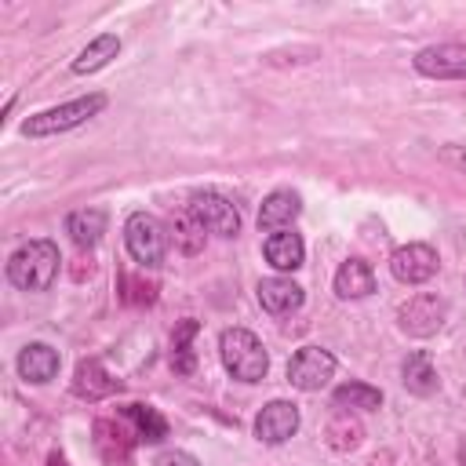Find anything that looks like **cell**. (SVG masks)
Instances as JSON below:
<instances>
[{"instance_id":"cell-1","label":"cell","mask_w":466,"mask_h":466,"mask_svg":"<svg viewBox=\"0 0 466 466\" xmlns=\"http://www.w3.org/2000/svg\"><path fill=\"white\" fill-rule=\"evenodd\" d=\"M58 244L51 240H29L7 258V280L22 291H47L51 280L58 277Z\"/></svg>"},{"instance_id":"cell-2","label":"cell","mask_w":466,"mask_h":466,"mask_svg":"<svg viewBox=\"0 0 466 466\" xmlns=\"http://www.w3.org/2000/svg\"><path fill=\"white\" fill-rule=\"evenodd\" d=\"M218 353H222L226 371L240 382H258L269 371V357H266L262 342L255 339V331H248V328H226L218 339Z\"/></svg>"},{"instance_id":"cell-3","label":"cell","mask_w":466,"mask_h":466,"mask_svg":"<svg viewBox=\"0 0 466 466\" xmlns=\"http://www.w3.org/2000/svg\"><path fill=\"white\" fill-rule=\"evenodd\" d=\"M106 109V95H84V98H73V102H62V106H51L44 113H33L25 116L22 124V135L25 138H47V135H62V131H73L80 124H87L95 113Z\"/></svg>"},{"instance_id":"cell-4","label":"cell","mask_w":466,"mask_h":466,"mask_svg":"<svg viewBox=\"0 0 466 466\" xmlns=\"http://www.w3.org/2000/svg\"><path fill=\"white\" fill-rule=\"evenodd\" d=\"M124 240H127V251L138 266H160L164 262V251H167V233L160 226V218L146 215V211H135L124 226Z\"/></svg>"},{"instance_id":"cell-5","label":"cell","mask_w":466,"mask_h":466,"mask_svg":"<svg viewBox=\"0 0 466 466\" xmlns=\"http://www.w3.org/2000/svg\"><path fill=\"white\" fill-rule=\"evenodd\" d=\"M444 317H448V302H444L441 295H433V291H419V295H411V299L397 309V324H400V331L411 335V339H430V335H437L441 324H444Z\"/></svg>"},{"instance_id":"cell-6","label":"cell","mask_w":466,"mask_h":466,"mask_svg":"<svg viewBox=\"0 0 466 466\" xmlns=\"http://www.w3.org/2000/svg\"><path fill=\"white\" fill-rule=\"evenodd\" d=\"M335 375V357L320 346H302L291 360H288V382L302 393H317L331 382Z\"/></svg>"},{"instance_id":"cell-7","label":"cell","mask_w":466,"mask_h":466,"mask_svg":"<svg viewBox=\"0 0 466 466\" xmlns=\"http://www.w3.org/2000/svg\"><path fill=\"white\" fill-rule=\"evenodd\" d=\"M189 211L197 215V222H200L208 233H218V237H237V233H240V215H237V208H233L222 193H211V189L193 193Z\"/></svg>"},{"instance_id":"cell-8","label":"cell","mask_w":466,"mask_h":466,"mask_svg":"<svg viewBox=\"0 0 466 466\" xmlns=\"http://www.w3.org/2000/svg\"><path fill=\"white\" fill-rule=\"evenodd\" d=\"M95 451H98V459L106 462V466H131V459H135V430H127L124 422H116V419H98L95 422Z\"/></svg>"},{"instance_id":"cell-9","label":"cell","mask_w":466,"mask_h":466,"mask_svg":"<svg viewBox=\"0 0 466 466\" xmlns=\"http://www.w3.org/2000/svg\"><path fill=\"white\" fill-rule=\"evenodd\" d=\"M415 69L433 80H466V44H433L415 55Z\"/></svg>"},{"instance_id":"cell-10","label":"cell","mask_w":466,"mask_h":466,"mask_svg":"<svg viewBox=\"0 0 466 466\" xmlns=\"http://www.w3.org/2000/svg\"><path fill=\"white\" fill-rule=\"evenodd\" d=\"M390 273L400 284H426L437 273V251L430 244H404L390 255Z\"/></svg>"},{"instance_id":"cell-11","label":"cell","mask_w":466,"mask_h":466,"mask_svg":"<svg viewBox=\"0 0 466 466\" xmlns=\"http://www.w3.org/2000/svg\"><path fill=\"white\" fill-rule=\"evenodd\" d=\"M299 430V404L291 400H269L255 415V437L262 444H284Z\"/></svg>"},{"instance_id":"cell-12","label":"cell","mask_w":466,"mask_h":466,"mask_svg":"<svg viewBox=\"0 0 466 466\" xmlns=\"http://www.w3.org/2000/svg\"><path fill=\"white\" fill-rule=\"evenodd\" d=\"M116 390H120V382H116L95 357H87V360L76 364V371H73V393H76V397H84V400H102V397H109V393H116Z\"/></svg>"},{"instance_id":"cell-13","label":"cell","mask_w":466,"mask_h":466,"mask_svg":"<svg viewBox=\"0 0 466 466\" xmlns=\"http://www.w3.org/2000/svg\"><path fill=\"white\" fill-rule=\"evenodd\" d=\"M258 302L266 313L284 317V313H295L302 306V288L288 277H266V280H258Z\"/></svg>"},{"instance_id":"cell-14","label":"cell","mask_w":466,"mask_h":466,"mask_svg":"<svg viewBox=\"0 0 466 466\" xmlns=\"http://www.w3.org/2000/svg\"><path fill=\"white\" fill-rule=\"evenodd\" d=\"M58 350H51L47 342H29L22 353H18V375L25 382H51L58 375Z\"/></svg>"},{"instance_id":"cell-15","label":"cell","mask_w":466,"mask_h":466,"mask_svg":"<svg viewBox=\"0 0 466 466\" xmlns=\"http://www.w3.org/2000/svg\"><path fill=\"white\" fill-rule=\"evenodd\" d=\"M299 211H302L299 193L277 189V193H269V197L262 200V208H258V229H284V226H291V222L299 218Z\"/></svg>"},{"instance_id":"cell-16","label":"cell","mask_w":466,"mask_h":466,"mask_svg":"<svg viewBox=\"0 0 466 466\" xmlns=\"http://www.w3.org/2000/svg\"><path fill=\"white\" fill-rule=\"evenodd\" d=\"M375 291V273L364 258H346L335 273V295L339 299H364Z\"/></svg>"},{"instance_id":"cell-17","label":"cell","mask_w":466,"mask_h":466,"mask_svg":"<svg viewBox=\"0 0 466 466\" xmlns=\"http://www.w3.org/2000/svg\"><path fill=\"white\" fill-rule=\"evenodd\" d=\"M266 262L273 266V269H280V273H288V269H299L302 266V258H306V248H302V237L299 233H291V229H284V233H273L269 240H266Z\"/></svg>"},{"instance_id":"cell-18","label":"cell","mask_w":466,"mask_h":466,"mask_svg":"<svg viewBox=\"0 0 466 466\" xmlns=\"http://www.w3.org/2000/svg\"><path fill=\"white\" fill-rule=\"evenodd\" d=\"M120 55V36L116 33H102V36H95L76 58H73V73H98L102 66H109L113 58Z\"/></svg>"},{"instance_id":"cell-19","label":"cell","mask_w":466,"mask_h":466,"mask_svg":"<svg viewBox=\"0 0 466 466\" xmlns=\"http://www.w3.org/2000/svg\"><path fill=\"white\" fill-rule=\"evenodd\" d=\"M167 226H171V244H175L182 255H197V251L204 248V226L197 222V215H193L189 208L171 211Z\"/></svg>"},{"instance_id":"cell-20","label":"cell","mask_w":466,"mask_h":466,"mask_svg":"<svg viewBox=\"0 0 466 466\" xmlns=\"http://www.w3.org/2000/svg\"><path fill=\"white\" fill-rule=\"evenodd\" d=\"M66 233L73 237L76 248H91V244H98V237L106 233V211H102V208L73 211V215L66 218Z\"/></svg>"},{"instance_id":"cell-21","label":"cell","mask_w":466,"mask_h":466,"mask_svg":"<svg viewBox=\"0 0 466 466\" xmlns=\"http://www.w3.org/2000/svg\"><path fill=\"white\" fill-rule=\"evenodd\" d=\"M124 419L135 426V437L146 441V444H160L167 437V422H164V415L153 404H127Z\"/></svg>"},{"instance_id":"cell-22","label":"cell","mask_w":466,"mask_h":466,"mask_svg":"<svg viewBox=\"0 0 466 466\" xmlns=\"http://www.w3.org/2000/svg\"><path fill=\"white\" fill-rule=\"evenodd\" d=\"M200 324L197 320H182L171 335V368L178 375H193L197 371V353H193V339H197Z\"/></svg>"},{"instance_id":"cell-23","label":"cell","mask_w":466,"mask_h":466,"mask_svg":"<svg viewBox=\"0 0 466 466\" xmlns=\"http://www.w3.org/2000/svg\"><path fill=\"white\" fill-rule=\"evenodd\" d=\"M400 379L419 397H430L437 390V371H433V364H430V357L422 350L419 353H408V360L400 364Z\"/></svg>"},{"instance_id":"cell-24","label":"cell","mask_w":466,"mask_h":466,"mask_svg":"<svg viewBox=\"0 0 466 466\" xmlns=\"http://www.w3.org/2000/svg\"><path fill=\"white\" fill-rule=\"evenodd\" d=\"M324 441H328L335 451H353V448L364 441V426H360L357 415L339 411V415H331V422L324 426Z\"/></svg>"},{"instance_id":"cell-25","label":"cell","mask_w":466,"mask_h":466,"mask_svg":"<svg viewBox=\"0 0 466 466\" xmlns=\"http://www.w3.org/2000/svg\"><path fill=\"white\" fill-rule=\"evenodd\" d=\"M331 400H335L339 408H360V411H371V408L382 404V393H379L375 386H368V382H342V386L331 393Z\"/></svg>"},{"instance_id":"cell-26","label":"cell","mask_w":466,"mask_h":466,"mask_svg":"<svg viewBox=\"0 0 466 466\" xmlns=\"http://www.w3.org/2000/svg\"><path fill=\"white\" fill-rule=\"evenodd\" d=\"M116 291H120V302L127 306H149L157 299V284L135 277V273H120L116 277Z\"/></svg>"},{"instance_id":"cell-27","label":"cell","mask_w":466,"mask_h":466,"mask_svg":"<svg viewBox=\"0 0 466 466\" xmlns=\"http://www.w3.org/2000/svg\"><path fill=\"white\" fill-rule=\"evenodd\" d=\"M153 466H200V462L189 451H182V448H167V451H160L153 459Z\"/></svg>"},{"instance_id":"cell-28","label":"cell","mask_w":466,"mask_h":466,"mask_svg":"<svg viewBox=\"0 0 466 466\" xmlns=\"http://www.w3.org/2000/svg\"><path fill=\"white\" fill-rule=\"evenodd\" d=\"M364 466H393V455H390V451H375Z\"/></svg>"},{"instance_id":"cell-29","label":"cell","mask_w":466,"mask_h":466,"mask_svg":"<svg viewBox=\"0 0 466 466\" xmlns=\"http://www.w3.org/2000/svg\"><path fill=\"white\" fill-rule=\"evenodd\" d=\"M444 157H448V160H455L459 167H466V153H459L455 146H444Z\"/></svg>"}]
</instances>
